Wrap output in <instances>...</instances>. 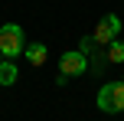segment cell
I'll use <instances>...</instances> for the list:
<instances>
[{"mask_svg": "<svg viewBox=\"0 0 124 121\" xmlns=\"http://www.w3.org/2000/svg\"><path fill=\"white\" fill-rule=\"evenodd\" d=\"M23 49H26V36H23V30H20L16 23L0 26V52H3V59H16V56H23Z\"/></svg>", "mask_w": 124, "mask_h": 121, "instance_id": "cell-1", "label": "cell"}, {"mask_svg": "<svg viewBox=\"0 0 124 121\" xmlns=\"http://www.w3.org/2000/svg\"><path fill=\"white\" fill-rule=\"evenodd\" d=\"M98 108L105 111V115L124 111V82H108L105 89L98 92Z\"/></svg>", "mask_w": 124, "mask_h": 121, "instance_id": "cell-2", "label": "cell"}, {"mask_svg": "<svg viewBox=\"0 0 124 121\" xmlns=\"http://www.w3.org/2000/svg\"><path fill=\"white\" fill-rule=\"evenodd\" d=\"M59 72H62V75H82V72H88V56L82 49L65 52V56L59 59Z\"/></svg>", "mask_w": 124, "mask_h": 121, "instance_id": "cell-3", "label": "cell"}, {"mask_svg": "<svg viewBox=\"0 0 124 121\" xmlns=\"http://www.w3.org/2000/svg\"><path fill=\"white\" fill-rule=\"evenodd\" d=\"M121 33V20L114 16V13H108L105 20H98V26H95V33H92V39L95 43H101V46H108L114 36Z\"/></svg>", "mask_w": 124, "mask_h": 121, "instance_id": "cell-4", "label": "cell"}, {"mask_svg": "<svg viewBox=\"0 0 124 121\" xmlns=\"http://www.w3.org/2000/svg\"><path fill=\"white\" fill-rule=\"evenodd\" d=\"M105 59H108V65H111V62H124V39L114 36L111 43L105 46Z\"/></svg>", "mask_w": 124, "mask_h": 121, "instance_id": "cell-5", "label": "cell"}, {"mask_svg": "<svg viewBox=\"0 0 124 121\" xmlns=\"http://www.w3.org/2000/svg\"><path fill=\"white\" fill-rule=\"evenodd\" d=\"M23 52H26V62H30V65H43L46 62V46L43 43H30Z\"/></svg>", "mask_w": 124, "mask_h": 121, "instance_id": "cell-6", "label": "cell"}, {"mask_svg": "<svg viewBox=\"0 0 124 121\" xmlns=\"http://www.w3.org/2000/svg\"><path fill=\"white\" fill-rule=\"evenodd\" d=\"M16 75H20V72H16V65H13V62H0V85H13V82H16Z\"/></svg>", "mask_w": 124, "mask_h": 121, "instance_id": "cell-7", "label": "cell"}, {"mask_svg": "<svg viewBox=\"0 0 124 121\" xmlns=\"http://www.w3.org/2000/svg\"><path fill=\"white\" fill-rule=\"evenodd\" d=\"M0 56H3V52H0Z\"/></svg>", "mask_w": 124, "mask_h": 121, "instance_id": "cell-8", "label": "cell"}]
</instances>
